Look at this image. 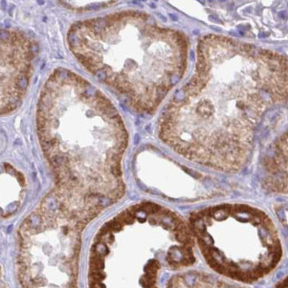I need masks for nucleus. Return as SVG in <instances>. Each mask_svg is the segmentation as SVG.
Returning a JSON list of instances; mask_svg holds the SVG:
<instances>
[{
	"label": "nucleus",
	"instance_id": "f257e3e1",
	"mask_svg": "<svg viewBox=\"0 0 288 288\" xmlns=\"http://www.w3.org/2000/svg\"><path fill=\"white\" fill-rule=\"evenodd\" d=\"M288 96L280 55L227 37L197 45L195 72L165 107L159 136L190 161L217 170L241 169L264 110Z\"/></svg>",
	"mask_w": 288,
	"mask_h": 288
},
{
	"label": "nucleus",
	"instance_id": "f03ea898",
	"mask_svg": "<svg viewBox=\"0 0 288 288\" xmlns=\"http://www.w3.org/2000/svg\"><path fill=\"white\" fill-rule=\"evenodd\" d=\"M67 39L85 69L138 113H154L187 66L185 35L138 11L77 21Z\"/></svg>",
	"mask_w": 288,
	"mask_h": 288
},
{
	"label": "nucleus",
	"instance_id": "7ed1b4c3",
	"mask_svg": "<svg viewBox=\"0 0 288 288\" xmlns=\"http://www.w3.org/2000/svg\"><path fill=\"white\" fill-rule=\"evenodd\" d=\"M35 46L22 32L1 33V114L16 110L22 102L31 78Z\"/></svg>",
	"mask_w": 288,
	"mask_h": 288
},
{
	"label": "nucleus",
	"instance_id": "20e7f679",
	"mask_svg": "<svg viewBox=\"0 0 288 288\" xmlns=\"http://www.w3.org/2000/svg\"><path fill=\"white\" fill-rule=\"evenodd\" d=\"M63 3L68 4V7L70 9L74 10H78V11H86V10H90V7L96 9V8H101V7H107L109 6L110 5L107 4H113L114 2L111 1H101V2H87L88 5H84L83 2H79V1H62Z\"/></svg>",
	"mask_w": 288,
	"mask_h": 288
},
{
	"label": "nucleus",
	"instance_id": "39448f33",
	"mask_svg": "<svg viewBox=\"0 0 288 288\" xmlns=\"http://www.w3.org/2000/svg\"><path fill=\"white\" fill-rule=\"evenodd\" d=\"M90 269L91 271H99L104 269L103 257L95 252H92L90 257Z\"/></svg>",
	"mask_w": 288,
	"mask_h": 288
},
{
	"label": "nucleus",
	"instance_id": "423d86ee",
	"mask_svg": "<svg viewBox=\"0 0 288 288\" xmlns=\"http://www.w3.org/2000/svg\"><path fill=\"white\" fill-rule=\"evenodd\" d=\"M92 252H95L99 253L100 256H105V255L108 253V249L106 246V245L104 244V242H98L96 244L93 248H92Z\"/></svg>",
	"mask_w": 288,
	"mask_h": 288
},
{
	"label": "nucleus",
	"instance_id": "0eeeda50",
	"mask_svg": "<svg viewBox=\"0 0 288 288\" xmlns=\"http://www.w3.org/2000/svg\"><path fill=\"white\" fill-rule=\"evenodd\" d=\"M90 281L92 282H101L105 278V274L101 271H91L90 275Z\"/></svg>",
	"mask_w": 288,
	"mask_h": 288
},
{
	"label": "nucleus",
	"instance_id": "6e6552de",
	"mask_svg": "<svg viewBox=\"0 0 288 288\" xmlns=\"http://www.w3.org/2000/svg\"><path fill=\"white\" fill-rule=\"evenodd\" d=\"M107 224L109 225V227H110V229H111V231H112V232H119V231H121V228H122V224H121V222H119L115 218H114V220H113V221H110V222H107Z\"/></svg>",
	"mask_w": 288,
	"mask_h": 288
},
{
	"label": "nucleus",
	"instance_id": "1a4fd4ad",
	"mask_svg": "<svg viewBox=\"0 0 288 288\" xmlns=\"http://www.w3.org/2000/svg\"><path fill=\"white\" fill-rule=\"evenodd\" d=\"M196 275L193 274V273H189L186 274L184 276V282L188 286H193L195 284V281H196Z\"/></svg>",
	"mask_w": 288,
	"mask_h": 288
},
{
	"label": "nucleus",
	"instance_id": "9d476101",
	"mask_svg": "<svg viewBox=\"0 0 288 288\" xmlns=\"http://www.w3.org/2000/svg\"><path fill=\"white\" fill-rule=\"evenodd\" d=\"M90 288H105V285L101 282H92V281H90Z\"/></svg>",
	"mask_w": 288,
	"mask_h": 288
}]
</instances>
